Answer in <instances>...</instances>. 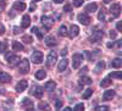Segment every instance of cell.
<instances>
[{"label":"cell","instance_id":"obj_1","mask_svg":"<svg viewBox=\"0 0 122 111\" xmlns=\"http://www.w3.org/2000/svg\"><path fill=\"white\" fill-rule=\"evenodd\" d=\"M18 70L21 73H27L29 71V61L27 59H23L18 62Z\"/></svg>","mask_w":122,"mask_h":111},{"label":"cell","instance_id":"obj_2","mask_svg":"<svg viewBox=\"0 0 122 111\" xmlns=\"http://www.w3.org/2000/svg\"><path fill=\"white\" fill-rule=\"evenodd\" d=\"M18 60H20V57L17 56V55H15V54H12V53H7L6 54V61L9 62V65H16V64H18Z\"/></svg>","mask_w":122,"mask_h":111},{"label":"cell","instance_id":"obj_3","mask_svg":"<svg viewBox=\"0 0 122 111\" xmlns=\"http://www.w3.org/2000/svg\"><path fill=\"white\" fill-rule=\"evenodd\" d=\"M110 12H111V15H112L114 17H118L120 14H121V5L118 3L112 4L111 7H110Z\"/></svg>","mask_w":122,"mask_h":111},{"label":"cell","instance_id":"obj_4","mask_svg":"<svg viewBox=\"0 0 122 111\" xmlns=\"http://www.w3.org/2000/svg\"><path fill=\"white\" fill-rule=\"evenodd\" d=\"M56 60H57V55H56L54 51H51V53L48 55V57H46V66H48V67L54 66L55 62H56Z\"/></svg>","mask_w":122,"mask_h":111},{"label":"cell","instance_id":"obj_5","mask_svg":"<svg viewBox=\"0 0 122 111\" xmlns=\"http://www.w3.org/2000/svg\"><path fill=\"white\" fill-rule=\"evenodd\" d=\"M72 60H73V61H72L73 68H78L79 65L82 64V61H83V55H81V54H75Z\"/></svg>","mask_w":122,"mask_h":111},{"label":"cell","instance_id":"obj_6","mask_svg":"<svg viewBox=\"0 0 122 111\" xmlns=\"http://www.w3.org/2000/svg\"><path fill=\"white\" fill-rule=\"evenodd\" d=\"M42 23L45 26V29H50V27L54 25V20L50 16H43L42 17Z\"/></svg>","mask_w":122,"mask_h":111},{"label":"cell","instance_id":"obj_7","mask_svg":"<svg viewBox=\"0 0 122 111\" xmlns=\"http://www.w3.org/2000/svg\"><path fill=\"white\" fill-rule=\"evenodd\" d=\"M32 61L34 64H42V61H43V53L42 51H34L32 54Z\"/></svg>","mask_w":122,"mask_h":111},{"label":"cell","instance_id":"obj_8","mask_svg":"<svg viewBox=\"0 0 122 111\" xmlns=\"http://www.w3.org/2000/svg\"><path fill=\"white\" fill-rule=\"evenodd\" d=\"M103 37H104V32L103 31H97V32L93 33L90 40H92V43H97V42H100V40L103 39Z\"/></svg>","mask_w":122,"mask_h":111},{"label":"cell","instance_id":"obj_9","mask_svg":"<svg viewBox=\"0 0 122 111\" xmlns=\"http://www.w3.org/2000/svg\"><path fill=\"white\" fill-rule=\"evenodd\" d=\"M27 87H28V81L22 79V81H20V82L17 83V86H16V90H17L18 93H21V92H23V90L27 89Z\"/></svg>","mask_w":122,"mask_h":111},{"label":"cell","instance_id":"obj_10","mask_svg":"<svg viewBox=\"0 0 122 111\" xmlns=\"http://www.w3.org/2000/svg\"><path fill=\"white\" fill-rule=\"evenodd\" d=\"M77 18H78V21L82 23V25H84V26H88L89 22H90V17L87 14H79Z\"/></svg>","mask_w":122,"mask_h":111},{"label":"cell","instance_id":"obj_11","mask_svg":"<svg viewBox=\"0 0 122 111\" xmlns=\"http://www.w3.org/2000/svg\"><path fill=\"white\" fill-rule=\"evenodd\" d=\"M43 92H44V90H43L42 87H33L32 90H30V94H34L37 98H42Z\"/></svg>","mask_w":122,"mask_h":111},{"label":"cell","instance_id":"obj_12","mask_svg":"<svg viewBox=\"0 0 122 111\" xmlns=\"http://www.w3.org/2000/svg\"><path fill=\"white\" fill-rule=\"evenodd\" d=\"M78 33H79V27L77 26V25H72L71 26V28H70V37L71 38H75V37H77L78 35Z\"/></svg>","mask_w":122,"mask_h":111},{"label":"cell","instance_id":"obj_13","mask_svg":"<svg viewBox=\"0 0 122 111\" xmlns=\"http://www.w3.org/2000/svg\"><path fill=\"white\" fill-rule=\"evenodd\" d=\"M67 65H68V60H67V59H62V60L59 62L57 70H59L60 72H62V71H65V70L67 68Z\"/></svg>","mask_w":122,"mask_h":111},{"label":"cell","instance_id":"obj_14","mask_svg":"<svg viewBox=\"0 0 122 111\" xmlns=\"http://www.w3.org/2000/svg\"><path fill=\"white\" fill-rule=\"evenodd\" d=\"M22 105L26 106V107H28V111H30V110L33 109V101L29 98H23L22 99Z\"/></svg>","mask_w":122,"mask_h":111},{"label":"cell","instance_id":"obj_15","mask_svg":"<svg viewBox=\"0 0 122 111\" xmlns=\"http://www.w3.org/2000/svg\"><path fill=\"white\" fill-rule=\"evenodd\" d=\"M45 44L48 45V46H54L55 44H56V39L54 38V35H48L46 38H45Z\"/></svg>","mask_w":122,"mask_h":111},{"label":"cell","instance_id":"obj_16","mask_svg":"<svg viewBox=\"0 0 122 111\" xmlns=\"http://www.w3.org/2000/svg\"><path fill=\"white\" fill-rule=\"evenodd\" d=\"M10 81H11V76L9 73H5V72L0 73V82L1 83H9Z\"/></svg>","mask_w":122,"mask_h":111},{"label":"cell","instance_id":"obj_17","mask_svg":"<svg viewBox=\"0 0 122 111\" xmlns=\"http://www.w3.org/2000/svg\"><path fill=\"white\" fill-rule=\"evenodd\" d=\"M29 25H30V17H29L28 15H25V16L22 17L21 27H22V28H27V27H29Z\"/></svg>","mask_w":122,"mask_h":111},{"label":"cell","instance_id":"obj_18","mask_svg":"<svg viewBox=\"0 0 122 111\" xmlns=\"http://www.w3.org/2000/svg\"><path fill=\"white\" fill-rule=\"evenodd\" d=\"M14 9L17 10V11H25V9H26V3L17 1V3L14 4Z\"/></svg>","mask_w":122,"mask_h":111},{"label":"cell","instance_id":"obj_19","mask_svg":"<svg viewBox=\"0 0 122 111\" xmlns=\"http://www.w3.org/2000/svg\"><path fill=\"white\" fill-rule=\"evenodd\" d=\"M115 96V92L114 90H105V93L103 94V99L104 100H111Z\"/></svg>","mask_w":122,"mask_h":111},{"label":"cell","instance_id":"obj_20","mask_svg":"<svg viewBox=\"0 0 122 111\" xmlns=\"http://www.w3.org/2000/svg\"><path fill=\"white\" fill-rule=\"evenodd\" d=\"M44 88H45L46 90H49V92H51V90H54V89L56 88V83L54 82V81H49V82L45 83Z\"/></svg>","mask_w":122,"mask_h":111},{"label":"cell","instance_id":"obj_21","mask_svg":"<svg viewBox=\"0 0 122 111\" xmlns=\"http://www.w3.org/2000/svg\"><path fill=\"white\" fill-rule=\"evenodd\" d=\"M111 66H112L114 68H120L122 66V60L120 57H116L115 60H112L111 61Z\"/></svg>","mask_w":122,"mask_h":111},{"label":"cell","instance_id":"obj_22","mask_svg":"<svg viewBox=\"0 0 122 111\" xmlns=\"http://www.w3.org/2000/svg\"><path fill=\"white\" fill-rule=\"evenodd\" d=\"M12 49H14V51H22L23 50V45L20 43V42H15L12 43Z\"/></svg>","mask_w":122,"mask_h":111},{"label":"cell","instance_id":"obj_23","mask_svg":"<svg viewBox=\"0 0 122 111\" xmlns=\"http://www.w3.org/2000/svg\"><path fill=\"white\" fill-rule=\"evenodd\" d=\"M105 68V62L104 61H99L98 62V65H97V67H95V73L97 75H99L103 70Z\"/></svg>","mask_w":122,"mask_h":111},{"label":"cell","instance_id":"obj_24","mask_svg":"<svg viewBox=\"0 0 122 111\" xmlns=\"http://www.w3.org/2000/svg\"><path fill=\"white\" fill-rule=\"evenodd\" d=\"M97 9H98L97 4L95 3H92V4H89V5L86 6V12H94Z\"/></svg>","mask_w":122,"mask_h":111},{"label":"cell","instance_id":"obj_25","mask_svg":"<svg viewBox=\"0 0 122 111\" xmlns=\"http://www.w3.org/2000/svg\"><path fill=\"white\" fill-rule=\"evenodd\" d=\"M46 77V72L44 71V70H39V71H37L36 73V78L37 79H44Z\"/></svg>","mask_w":122,"mask_h":111},{"label":"cell","instance_id":"obj_26","mask_svg":"<svg viewBox=\"0 0 122 111\" xmlns=\"http://www.w3.org/2000/svg\"><path fill=\"white\" fill-rule=\"evenodd\" d=\"M110 84H111V79H110V77H106V78H104L103 81H101L100 87H101V88H106V87H109Z\"/></svg>","mask_w":122,"mask_h":111},{"label":"cell","instance_id":"obj_27","mask_svg":"<svg viewBox=\"0 0 122 111\" xmlns=\"http://www.w3.org/2000/svg\"><path fill=\"white\" fill-rule=\"evenodd\" d=\"M59 34H60V35H64V37L68 34V33H67V28H66L65 25H61V26H60V28H59Z\"/></svg>","mask_w":122,"mask_h":111},{"label":"cell","instance_id":"obj_28","mask_svg":"<svg viewBox=\"0 0 122 111\" xmlns=\"http://www.w3.org/2000/svg\"><path fill=\"white\" fill-rule=\"evenodd\" d=\"M32 32H33L34 34H37L38 39H43V34L40 33V31H39V28H38V27H33V28H32Z\"/></svg>","mask_w":122,"mask_h":111},{"label":"cell","instance_id":"obj_29","mask_svg":"<svg viewBox=\"0 0 122 111\" xmlns=\"http://www.w3.org/2000/svg\"><path fill=\"white\" fill-rule=\"evenodd\" d=\"M109 77H110V78H117V79H120V78L122 77V73H121V71H117V72H111V73L109 75Z\"/></svg>","mask_w":122,"mask_h":111},{"label":"cell","instance_id":"obj_30","mask_svg":"<svg viewBox=\"0 0 122 111\" xmlns=\"http://www.w3.org/2000/svg\"><path fill=\"white\" fill-rule=\"evenodd\" d=\"M92 94H93V89H90V88H88V89H86V92L83 93V99H88Z\"/></svg>","mask_w":122,"mask_h":111},{"label":"cell","instance_id":"obj_31","mask_svg":"<svg viewBox=\"0 0 122 111\" xmlns=\"http://www.w3.org/2000/svg\"><path fill=\"white\" fill-rule=\"evenodd\" d=\"M38 109L39 110H50V106H49L48 103H40L38 105Z\"/></svg>","mask_w":122,"mask_h":111},{"label":"cell","instance_id":"obj_32","mask_svg":"<svg viewBox=\"0 0 122 111\" xmlns=\"http://www.w3.org/2000/svg\"><path fill=\"white\" fill-rule=\"evenodd\" d=\"M92 81L89 77H83V78H81V83H83V84H87V86H89V84H92Z\"/></svg>","mask_w":122,"mask_h":111},{"label":"cell","instance_id":"obj_33","mask_svg":"<svg viewBox=\"0 0 122 111\" xmlns=\"http://www.w3.org/2000/svg\"><path fill=\"white\" fill-rule=\"evenodd\" d=\"M22 40H23L25 43H27V44H30V43H32V38H30L29 35H23Z\"/></svg>","mask_w":122,"mask_h":111},{"label":"cell","instance_id":"obj_34","mask_svg":"<svg viewBox=\"0 0 122 111\" xmlns=\"http://www.w3.org/2000/svg\"><path fill=\"white\" fill-rule=\"evenodd\" d=\"M98 18H99V21H104V20H105V14H104V10H101V11L98 14Z\"/></svg>","mask_w":122,"mask_h":111},{"label":"cell","instance_id":"obj_35","mask_svg":"<svg viewBox=\"0 0 122 111\" xmlns=\"http://www.w3.org/2000/svg\"><path fill=\"white\" fill-rule=\"evenodd\" d=\"M83 5V0H73V6L76 7H79Z\"/></svg>","mask_w":122,"mask_h":111},{"label":"cell","instance_id":"obj_36","mask_svg":"<svg viewBox=\"0 0 122 111\" xmlns=\"http://www.w3.org/2000/svg\"><path fill=\"white\" fill-rule=\"evenodd\" d=\"M75 110L76 111H82V110H84V105L83 104H77L75 106Z\"/></svg>","mask_w":122,"mask_h":111},{"label":"cell","instance_id":"obj_37","mask_svg":"<svg viewBox=\"0 0 122 111\" xmlns=\"http://www.w3.org/2000/svg\"><path fill=\"white\" fill-rule=\"evenodd\" d=\"M109 110V106H97L95 107V111H106Z\"/></svg>","mask_w":122,"mask_h":111},{"label":"cell","instance_id":"obj_38","mask_svg":"<svg viewBox=\"0 0 122 111\" xmlns=\"http://www.w3.org/2000/svg\"><path fill=\"white\" fill-rule=\"evenodd\" d=\"M61 106H62V101H61V100H57L56 104H55V107L59 110V109H61Z\"/></svg>","mask_w":122,"mask_h":111},{"label":"cell","instance_id":"obj_39","mask_svg":"<svg viewBox=\"0 0 122 111\" xmlns=\"http://www.w3.org/2000/svg\"><path fill=\"white\" fill-rule=\"evenodd\" d=\"M71 10H72V7H71L70 5H65V6H64V11H65V12H70Z\"/></svg>","mask_w":122,"mask_h":111},{"label":"cell","instance_id":"obj_40","mask_svg":"<svg viewBox=\"0 0 122 111\" xmlns=\"http://www.w3.org/2000/svg\"><path fill=\"white\" fill-rule=\"evenodd\" d=\"M116 28H117V31H118V32H121V31H122V22H117Z\"/></svg>","mask_w":122,"mask_h":111},{"label":"cell","instance_id":"obj_41","mask_svg":"<svg viewBox=\"0 0 122 111\" xmlns=\"http://www.w3.org/2000/svg\"><path fill=\"white\" fill-rule=\"evenodd\" d=\"M110 38H111V39H115V38H116V32H115V31H111V32H110Z\"/></svg>","mask_w":122,"mask_h":111},{"label":"cell","instance_id":"obj_42","mask_svg":"<svg viewBox=\"0 0 122 111\" xmlns=\"http://www.w3.org/2000/svg\"><path fill=\"white\" fill-rule=\"evenodd\" d=\"M6 6V0H0V7H5Z\"/></svg>","mask_w":122,"mask_h":111},{"label":"cell","instance_id":"obj_43","mask_svg":"<svg viewBox=\"0 0 122 111\" xmlns=\"http://www.w3.org/2000/svg\"><path fill=\"white\" fill-rule=\"evenodd\" d=\"M4 32H5V27H4V25L0 23V34H4Z\"/></svg>","mask_w":122,"mask_h":111},{"label":"cell","instance_id":"obj_44","mask_svg":"<svg viewBox=\"0 0 122 111\" xmlns=\"http://www.w3.org/2000/svg\"><path fill=\"white\" fill-rule=\"evenodd\" d=\"M20 31H21V28H18V27H15V28H14V33H15V34H18Z\"/></svg>","mask_w":122,"mask_h":111},{"label":"cell","instance_id":"obj_45","mask_svg":"<svg viewBox=\"0 0 122 111\" xmlns=\"http://www.w3.org/2000/svg\"><path fill=\"white\" fill-rule=\"evenodd\" d=\"M66 54H67V49L65 48V49H62V50H61V55H62V57H64Z\"/></svg>","mask_w":122,"mask_h":111},{"label":"cell","instance_id":"obj_46","mask_svg":"<svg viewBox=\"0 0 122 111\" xmlns=\"http://www.w3.org/2000/svg\"><path fill=\"white\" fill-rule=\"evenodd\" d=\"M54 3H56V4H61V3H64V0H54Z\"/></svg>","mask_w":122,"mask_h":111},{"label":"cell","instance_id":"obj_47","mask_svg":"<svg viewBox=\"0 0 122 111\" xmlns=\"http://www.w3.org/2000/svg\"><path fill=\"white\" fill-rule=\"evenodd\" d=\"M121 45H122V40H118L117 42V48H121Z\"/></svg>","mask_w":122,"mask_h":111},{"label":"cell","instance_id":"obj_48","mask_svg":"<svg viewBox=\"0 0 122 111\" xmlns=\"http://www.w3.org/2000/svg\"><path fill=\"white\" fill-rule=\"evenodd\" d=\"M110 1H111V0H103V3H104V4H109Z\"/></svg>","mask_w":122,"mask_h":111},{"label":"cell","instance_id":"obj_49","mask_svg":"<svg viewBox=\"0 0 122 111\" xmlns=\"http://www.w3.org/2000/svg\"><path fill=\"white\" fill-rule=\"evenodd\" d=\"M34 9H36V5H32V6H30V11H33Z\"/></svg>","mask_w":122,"mask_h":111},{"label":"cell","instance_id":"obj_50","mask_svg":"<svg viewBox=\"0 0 122 111\" xmlns=\"http://www.w3.org/2000/svg\"><path fill=\"white\" fill-rule=\"evenodd\" d=\"M65 111H71V107H68V106H67V107H65Z\"/></svg>","mask_w":122,"mask_h":111},{"label":"cell","instance_id":"obj_51","mask_svg":"<svg viewBox=\"0 0 122 111\" xmlns=\"http://www.w3.org/2000/svg\"><path fill=\"white\" fill-rule=\"evenodd\" d=\"M112 45H114V43H109V44H107V46H109V48H111Z\"/></svg>","mask_w":122,"mask_h":111},{"label":"cell","instance_id":"obj_52","mask_svg":"<svg viewBox=\"0 0 122 111\" xmlns=\"http://www.w3.org/2000/svg\"><path fill=\"white\" fill-rule=\"evenodd\" d=\"M37 1H40V0H33V3H37Z\"/></svg>","mask_w":122,"mask_h":111},{"label":"cell","instance_id":"obj_53","mask_svg":"<svg viewBox=\"0 0 122 111\" xmlns=\"http://www.w3.org/2000/svg\"><path fill=\"white\" fill-rule=\"evenodd\" d=\"M0 44H1V42H0Z\"/></svg>","mask_w":122,"mask_h":111}]
</instances>
